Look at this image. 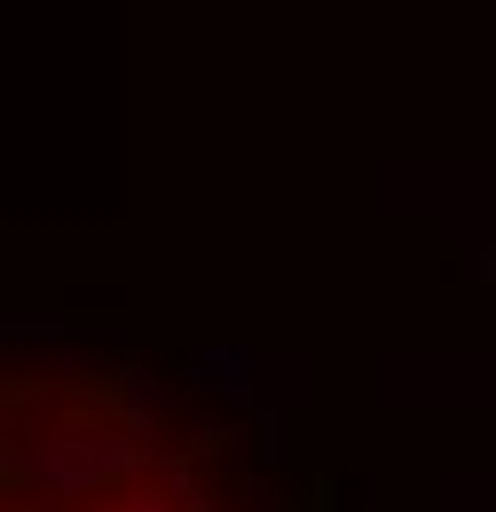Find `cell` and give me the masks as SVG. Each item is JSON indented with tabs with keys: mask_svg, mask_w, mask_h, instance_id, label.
<instances>
[{
	"mask_svg": "<svg viewBox=\"0 0 496 512\" xmlns=\"http://www.w3.org/2000/svg\"><path fill=\"white\" fill-rule=\"evenodd\" d=\"M56 512H158V505H134V497H103V505H56Z\"/></svg>",
	"mask_w": 496,
	"mask_h": 512,
	"instance_id": "obj_1",
	"label": "cell"
}]
</instances>
